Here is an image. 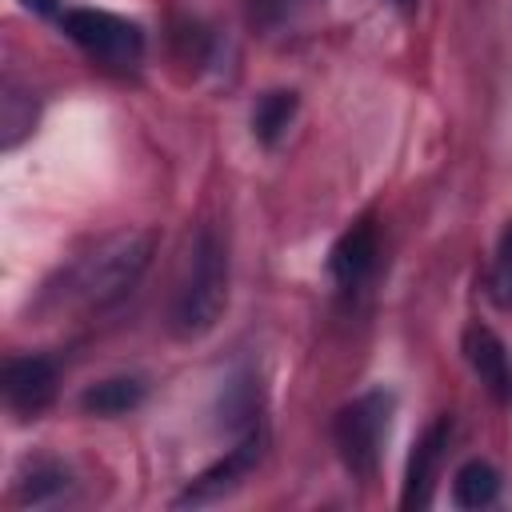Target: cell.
I'll return each instance as SVG.
<instances>
[{
  "mask_svg": "<svg viewBox=\"0 0 512 512\" xmlns=\"http://www.w3.org/2000/svg\"><path fill=\"white\" fill-rule=\"evenodd\" d=\"M56 396V368L44 356H12L4 364V404L20 416H36Z\"/></svg>",
  "mask_w": 512,
  "mask_h": 512,
  "instance_id": "cell-6",
  "label": "cell"
},
{
  "mask_svg": "<svg viewBox=\"0 0 512 512\" xmlns=\"http://www.w3.org/2000/svg\"><path fill=\"white\" fill-rule=\"evenodd\" d=\"M496 492H500V476L488 460H468L452 480V500L460 508H484L496 500Z\"/></svg>",
  "mask_w": 512,
  "mask_h": 512,
  "instance_id": "cell-10",
  "label": "cell"
},
{
  "mask_svg": "<svg viewBox=\"0 0 512 512\" xmlns=\"http://www.w3.org/2000/svg\"><path fill=\"white\" fill-rule=\"evenodd\" d=\"M60 28L96 60L108 64H136L144 52V36L132 20L104 12V8H64Z\"/></svg>",
  "mask_w": 512,
  "mask_h": 512,
  "instance_id": "cell-4",
  "label": "cell"
},
{
  "mask_svg": "<svg viewBox=\"0 0 512 512\" xmlns=\"http://www.w3.org/2000/svg\"><path fill=\"white\" fill-rule=\"evenodd\" d=\"M464 356L472 364V372L480 376V384H488L500 400L512 396V368H508V352L500 344V336L492 328H468L464 332Z\"/></svg>",
  "mask_w": 512,
  "mask_h": 512,
  "instance_id": "cell-8",
  "label": "cell"
},
{
  "mask_svg": "<svg viewBox=\"0 0 512 512\" xmlns=\"http://www.w3.org/2000/svg\"><path fill=\"white\" fill-rule=\"evenodd\" d=\"M296 116V92H264L252 108V132L264 144H276Z\"/></svg>",
  "mask_w": 512,
  "mask_h": 512,
  "instance_id": "cell-12",
  "label": "cell"
},
{
  "mask_svg": "<svg viewBox=\"0 0 512 512\" xmlns=\"http://www.w3.org/2000/svg\"><path fill=\"white\" fill-rule=\"evenodd\" d=\"M28 8H36V12H56V0H24Z\"/></svg>",
  "mask_w": 512,
  "mask_h": 512,
  "instance_id": "cell-14",
  "label": "cell"
},
{
  "mask_svg": "<svg viewBox=\"0 0 512 512\" xmlns=\"http://www.w3.org/2000/svg\"><path fill=\"white\" fill-rule=\"evenodd\" d=\"M488 296L500 312H512V220L496 244V260H492V272H488Z\"/></svg>",
  "mask_w": 512,
  "mask_h": 512,
  "instance_id": "cell-13",
  "label": "cell"
},
{
  "mask_svg": "<svg viewBox=\"0 0 512 512\" xmlns=\"http://www.w3.org/2000/svg\"><path fill=\"white\" fill-rule=\"evenodd\" d=\"M392 4H396V8H412L416 0H392Z\"/></svg>",
  "mask_w": 512,
  "mask_h": 512,
  "instance_id": "cell-15",
  "label": "cell"
},
{
  "mask_svg": "<svg viewBox=\"0 0 512 512\" xmlns=\"http://www.w3.org/2000/svg\"><path fill=\"white\" fill-rule=\"evenodd\" d=\"M224 300H228V252L212 228H200L192 240L188 276H184V284L176 292V308H172L176 336L208 332L220 320Z\"/></svg>",
  "mask_w": 512,
  "mask_h": 512,
  "instance_id": "cell-2",
  "label": "cell"
},
{
  "mask_svg": "<svg viewBox=\"0 0 512 512\" xmlns=\"http://www.w3.org/2000/svg\"><path fill=\"white\" fill-rule=\"evenodd\" d=\"M448 436H452V420L440 416L416 444L412 460H408V480H404V508H428L432 504V484H436V468H440V456L448 448Z\"/></svg>",
  "mask_w": 512,
  "mask_h": 512,
  "instance_id": "cell-7",
  "label": "cell"
},
{
  "mask_svg": "<svg viewBox=\"0 0 512 512\" xmlns=\"http://www.w3.org/2000/svg\"><path fill=\"white\" fill-rule=\"evenodd\" d=\"M260 448H264V436H260V432H248L236 448H228L224 460H216L208 472H200V476L176 496V508H200V504H212V500L228 496L232 488H240V480L256 468Z\"/></svg>",
  "mask_w": 512,
  "mask_h": 512,
  "instance_id": "cell-5",
  "label": "cell"
},
{
  "mask_svg": "<svg viewBox=\"0 0 512 512\" xmlns=\"http://www.w3.org/2000/svg\"><path fill=\"white\" fill-rule=\"evenodd\" d=\"M372 260H376V228H372V220H360V224H352V228L332 244L328 268H332V276H336L340 284H360V280L368 276Z\"/></svg>",
  "mask_w": 512,
  "mask_h": 512,
  "instance_id": "cell-9",
  "label": "cell"
},
{
  "mask_svg": "<svg viewBox=\"0 0 512 512\" xmlns=\"http://www.w3.org/2000/svg\"><path fill=\"white\" fill-rule=\"evenodd\" d=\"M148 260H152V232H144V228L112 232L92 252H84L80 260H72L60 272V284L48 296L60 308H80V312L104 308V304L120 300L140 280V272L148 268Z\"/></svg>",
  "mask_w": 512,
  "mask_h": 512,
  "instance_id": "cell-1",
  "label": "cell"
},
{
  "mask_svg": "<svg viewBox=\"0 0 512 512\" xmlns=\"http://www.w3.org/2000/svg\"><path fill=\"white\" fill-rule=\"evenodd\" d=\"M388 412H392V396L388 392H364V396H356L352 404H344L336 412V424H332L336 452H340L344 468L352 476H360V480H372L376 476V460H380Z\"/></svg>",
  "mask_w": 512,
  "mask_h": 512,
  "instance_id": "cell-3",
  "label": "cell"
},
{
  "mask_svg": "<svg viewBox=\"0 0 512 512\" xmlns=\"http://www.w3.org/2000/svg\"><path fill=\"white\" fill-rule=\"evenodd\" d=\"M140 400H144V384L140 380H124V376L120 380H100L80 396L84 412H96V416H120V412L136 408Z\"/></svg>",
  "mask_w": 512,
  "mask_h": 512,
  "instance_id": "cell-11",
  "label": "cell"
}]
</instances>
